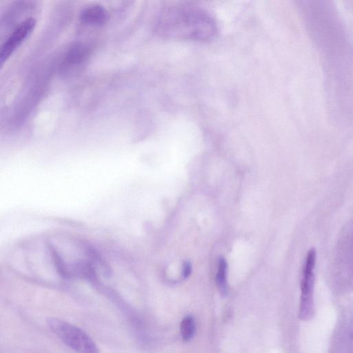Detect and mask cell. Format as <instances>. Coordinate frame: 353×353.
<instances>
[{
    "label": "cell",
    "instance_id": "cell-1",
    "mask_svg": "<svg viewBox=\"0 0 353 353\" xmlns=\"http://www.w3.org/2000/svg\"><path fill=\"white\" fill-rule=\"evenodd\" d=\"M157 28L162 37L179 41L205 42L218 33L214 17L205 9L190 3L165 8L159 17Z\"/></svg>",
    "mask_w": 353,
    "mask_h": 353
},
{
    "label": "cell",
    "instance_id": "cell-2",
    "mask_svg": "<svg viewBox=\"0 0 353 353\" xmlns=\"http://www.w3.org/2000/svg\"><path fill=\"white\" fill-rule=\"evenodd\" d=\"M47 323L59 340L77 353H99L95 342L80 327L57 318L48 319Z\"/></svg>",
    "mask_w": 353,
    "mask_h": 353
},
{
    "label": "cell",
    "instance_id": "cell-3",
    "mask_svg": "<svg viewBox=\"0 0 353 353\" xmlns=\"http://www.w3.org/2000/svg\"><path fill=\"white\" fill-rule=\"evenodd\" d=\"M316 260V252L312 248L306 254L301 272L299 318L303 321L311 319L314 312L313 295Z\"/></svg>",
    "mask_w": 353,
    "mask_h": 353
},
{
    "label": "cell",
    "instance_id": "cell-4",
    "mask_svg": "<svg viewBox=\"0 0 353 353\" xmlns=\"http://www.w3.org/2000/svg\"><path fill=\"white\" fill-rule=\"evenodd\" d=\"M36 19L30 17L23 21L11 33L0 49V65H2L31 34L36 26Z\"/></svg>",
    "mask_w": 353,
    "mask_h": 353
},
{
    "label": "cell",
    "instance_id": "cell-5",
    "mask_svg": "<svg viewBox=\"0 0 353 353\" xmlns=\"http://www.w3.org/2000/svg\"><path fill=\"white\" fill-rule=\"evenodd\" d=\"M79 17L85 23L101 26L108 21L109 15L102 6L96 4L85 8L81 12Z\"/></svg>",
    "mask_w": 353,
    "mask_h": 353
},
{
    "label": "cell",
    "instance_id": "cell-6",
    "mask_svg": "<svg viewBox=\"0 0 353 353\" xmlns=\"http://www.w3.org/2000/svg\"><path fill=\"white\" fill-rule=\"evenodd\" d=\"M195 332V323L192 316H185L181 323V332L183 340L188 341L192 339Z\"/></svg>",
    "mask_w": 353,
    "mask_h": 353
},
{
    "label": "cell",
    "instance_id": "cell-7",
    "mask_svg": "<svg viewBox=\"0 0 353 353\" xmlns=\"http://www.w3.org/2000/svg\"><path fill=\"white\" fill-rule=\"evenodd\" d=\"M227 265L224 259H221L219 263L216 274V284L221 294H225L228 291L226 281Z\"/></svg>",
    "mask_w": 353,
    "mask_h": 353
},
{
    "label": "cell",
    "instance_id": "cell-8",
    "mask_svg": "<svg viewBox=\"0 0 353 353\" xmlns=\"http://www.w3.org/2000/svg\"><path fill=\"white\" fill-rule=\"evenodd\" d=\"M190 272H191L190 265V263H187L184 265V267H183V277H185V278L188 277L190 275Z\"/></svg>",
    "mask_w": 353,
    "mask_h": 353
}]
</instances>
